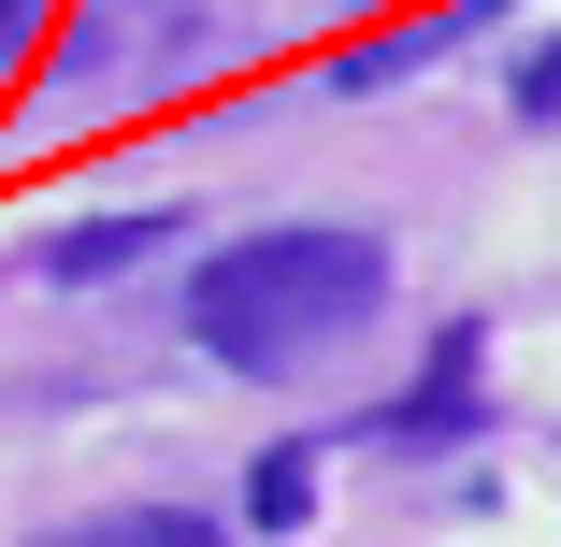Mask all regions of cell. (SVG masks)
Returning <instances> with one entry per match:
<instances>
[{
    "label": "cell",
    "instance_id": "7",
    "mask_svg": "<svg viewBox=\"0 0 561 547\" xmlns=\"http://www.w3.org/2000/svg\"><path fill=\"white\" fill-rule=\"evenodd\" d=\"M30 15H44V0H0V58H15V30H30Z\"/></svg>",
    "mask_w": 561,
    "mask_h": 547
},
{
    "label": "cell",
    "instance_id": "2",
    "mask_svg": "<svg viewBox=\"0 0 561 547\" xmlns=\"http://www.w3.org/2000/svg\"><path fill=\"white\" fill-rule=\"evenodd\" d=\"M375 447H446V432H476V332H446L432 346V375L389 403V418H360Z\"/></svg>",
    "mask_w": 561,
    "mask_h": 547
},
{
    "label": "cell",
    "instance_id": "4",
    "mask_svg": "<svg viewBox=\"0 0 561 547\" xmlns=\"http://www.w3.org/2000/svg\"><path fill=\"white\" fill-rule=\"evenodd\" d=\"M44 547H231V533L187 518V504H116V518H72V533H44Z\"/></svg>",
    "mask_w": 561,
    "mask_h": 547
},
{
    "label": "cell",
    "instance_id": "3",
    "mask_svg": "<svg viewBox=\"0 0 561 547\" xmlns=\"http://www.w3.org/2000/svg\"><path fill=\"white\" fill-rule=\"evenodd\" d=\"M159 246H173V202H130V216H87V231H58L44 274H58V288H101V274H130V260H159Z\"/></svg>",
    "mask_w": 561,
    "mask_h": 547
},
{
    "label": "cell",
    "instance_id": "1",
    "mask_svg": "<svg viewBox=\"0 0 561 547\" xmlns=\"http://www.w3.org/2000/svg\"><path fill=\"white\" fill-rule=\"evenodd\" d=\"M389 303V246L375 231H245L187 274V346L231 375H302L317 346H346Z\"/></svg>",
    "mask_w": 561,
    "mask_h": 547
},
{
    "label": "cell",
    "instance_id": "5",
    "mask_svg": "<svg viewBox=\"0 0 561 547\" xmlns=\"http://www.w3.org/2000/svg\"><path fill=\"white\" fill-rule=\"evenodd\" d=\"M317 518V447H260L245 461V533H302Z\"/></svg>",
    "mask_w": 561,
    "mask_h": 547
},
{
    "label": "cell",
    "instance_id": "6",
    "mask_svg": "<svg viewBox=\"0 0 561 547\" xmlns=\"http://www.w3.org/2000/svg\"><path fill=\"white\" fill-rule=\"evenodd\" d=\"M504 101H518V130H561V44H547V58H518V87H504Z\"/></svg>",
    "mask_w": 561,
    "mask_h": 547
}]
</instances>
